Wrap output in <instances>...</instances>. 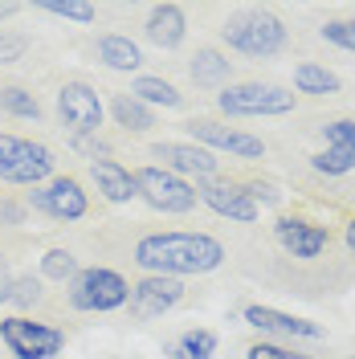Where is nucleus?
Segmentation results:
<instances>
[{
    "instance_id": "f257e3e1",
    "label": "nucleus",
    "mask_w": 355,
    "mask_h": 359,
    "mask_svg": "<svg viewBox=\"0 0 355 359\" xmlns=\"http://www.w3.org/2000/svg\"><path fill=\"white\" fill-rule=\"evenodd\" d=\"M131 262L147 273H163V278L213 273L225 266V245L208 233H147V237H139Z\"/></svg>"
},
{
    "instance_id": "f03ea898",
    "label": "nucleus",
    "mask_w": 355,
    "mask_h": 359,
    "mask_svg": "<svg viewBox=\"0 0 355 359\" xmlns=\"http://www.w3.org/2000/svg\"><path fill=\"white\" fill-rule=\"evenodd\" d=\"M127 298H131V282L107 266H86L66 282V302L82 314L119 311V306H127Z\"/></svg>"
},
{
    "instance_id": "7ed1b4c3",
    "label": "nucleus",
    "mask_w": 355,
    "mask_h": 359,
    "mask_svg": "<svg viewBox=\"0 0 355 359\" xmlns=\"http://www.w3.org/2000/svg\"><path fill=\"white\" fill-rule=\"evenodd\" d=\"M221 37L229 49H237L245 57H274V53L286 49L290 29L266 8H249V13L221 25Z\"/></svg>"
},
{
    "instance_id": "20e7f679",
    "label": "nucleus",
    "mask_w": 355,
    "mask_h": 359,
    "mask_svg": "<svg viewBox=\"0 0 355 359\" xmlns=\"http://www.w3.org/2000/svg\"><path fill=\"white\" fill-rule=\"evenodd\" d=\"M53 172H58V156L45 143H33V139L0 131V180L4 184L37 188V184H49Z\"/></svg>"
},
{
    "instance_id": "39448f33",
    "label": "nucleus",
    "mask_w": 355,
    "mask_h": 359,
    "mask_svg": "<svg viewBox=\"0 0 355 359\" xmlns=\"http://www.w3.org/2000/svg\"><path fill=\"white\" fill-rule=\"evenodd\" d=\"M298 102V94L274 82H241V86H225L217 94V111L229 118H274L290 114Z\"/></svg>"
},
{
    "instance_id": "423d86ee",
    "label": "nucleus",
    "mask_w": 355,
    "mask_h": 359,
    "mask_svg": "<svg viewBox=\"0 0 355 359\" xmlns=\"http://www.w3.org/2000/svg\"><path fill=\"white\" fill-rule=\"evenodd\" d=\"M135 196L147 204V208H156V212H172V217H184V212H192L196 208V188H192V180L184 176H172V172H163L156 163H143V168H135Z\"/></svg>"
},
{
    "instance_id": "0eeeda50",
    "label": "nucleus",
    "mask_w": 355,
    "mask_h": 359,
    "mask_svg": "<svg viewBox=\"0 0 355 359\" xmlns=\"http://www.w3.org/2000/svg\"><path fill=\"white\" fill-rule=\"evenodd\" d=\"M0 339L17 359H53L66 347V331L53 323H37L25 314H8L0 318Z\"/></svg>"
},
{
    "instance_id": "6e6552de",
    "label": "nucleus",
    "mask_w": 355,
    "mask_h": 359,
    "mask_svg": "<svg viewBox=\"0 0 355 359\" xmlns=\"http://www.w3.org/2000/svg\"><path fill=\"white\" fill-rule=\"evenodd\" d=\"M184 131L192 135L200 147H208V151H229V156H237V159H262L266 156V143H262L257 135L241 131V127H225V123L204 118V114L188 118Z\"/></svg>"
},
{
    "instance_id": "1a4fd4ad",
    "label": "nucleus",
    "mask_w": 355,
    "mask_h": 359,
    "mask_svg": "<svg viewBox=\"0 0 355 359\" xmlns=\"http://www.w3.org/2000/svg\"><path fill=\"white\" fill-rule=\"evenodd\" d=\"M29 204H33L37 212H45V217H53V221H82L90 212L86 188L74 176H53L49 184H37V188L29 192Z\"/></svg>"
},
{
    "instance_id": "9d476101",
    "label": "nucleus",
    "mask_w": 355,
    "mask_h": 359,
    "mask_svg": "<svg viewBox=\"0 0 355 359\" xmlns=\"http://www.w3.org/2000/svg\"><path fill=\"white\" fill-rule=\"evenodd\" d=\"M192 188H196V201L208 204L217 217H229V221H237V224H253L257 217H262V208H257V201L245 192V184H229V180H196Z\"/></svg>"
},
{
    "instance_id": "9b49d317",
    "label": "nucleus",
    "mask_w": 355,
    "mask_h": 359,
    "mask_svg": "<svg viewBox=\"0 0 355 359\" xmlns=\"http://www.w3.org/2000/svg\"><path fill=\"white\" fill-rule=\"evenodd\" d=\"M180 298H184V282L180 278H163V273H147V278H139L131 286V298H127V306H131V318H159V314L176 311Z\"/></svg>"
},
{
    "instance_id": "f8f14e48",
    "label": "nucleus",
    "mask_w": 355,
    "mask_h": 359,
    "mask_svg": "<svg viewBox=\"0 0 355 359\" xmlns=\"http://www.w3.org/2000/svg\"><path fill=\"white\" fill-rule=\"evenodd\" d=\"M152 156L159 159L156 168L172 172V176H184V180L192 176V184L196 180H217V172H221L217 156L208 147H200V143H156Z\"/></svg>"
},
{
    "instance_id": "ddd939ff",
    "label": "nucleus",
    "mask_w": 355,
    "mask_h": 359,
    "mask_svg": "<svg viewBox=\"0 0 355 359\" xmlns=\"http://www.w3.org/2000/svg\"><path fill=\"white\" fill-rule=\"evenodd\" d=\"M58 114L62 127H69L74 135H98L102 127V102L86 82H66L58 90Z\"/></svg>"
},
{
    "instance_id": "4468645a",
    "label": "nucleus",
    "mask_w": 355,
    "mask_h": 359,
    "mask_svg": "<svg viewBox=\"0 0 355 359\" xmlns=\"http://www.w3.org/2000/svg\"><path fill=\"white\" fill-rule=\"evenodd\" d=\"M274 237H278V245L286 249L290 257H302V262L319 257L323 249L331 245V233H327L323 224L302 221V217H278V224H274Z\"/></svg>"
},
{
    "instance_id": "2eb2a0df",
    "label": "nucleus",
    "mask_w": 355,
    "mask_h": 359,
    "mask_svg": "<svg viewBox=\"0 0 355 359\" xmlns=\"http://www.w3.org/2000/svg\"><path fill=\"white\" fill-rule=\"evenodd\" d=\"M245 323L257 327L262 335H278V339H323V323H311V318H298V314L274 311V306H245Z\"/></svg>"
},
{
    "instance_id": "dca6fc26",
    "label": "nucleus",
    "mask_w": 355,
    "mask_h": 359,
    "mask_svg": "<svg viewBox=\"0 0 355 359\" xmlns=\"http://www.w3.org/2000/svg\"><path fill=\"white\" fill-rule=\"evenodd\" d=\"M143 37L156 45V49H176L184 37H188V17H184V8L180 4H156L152 13H147V25H143Z\"/></svg>"
},
{
    "instance_id": "f3484780",
    "label": "nucleus",
    "mask_w": 355,
    "mask_h": 359,
    "mask_svg": "<svg viewBox=\"0 0 355 359\" xmlns=\"http://www.w3.org/2000/svg\"><path fill=\"white\" fill-rule=\"evenodd\" d=\"M90 180L98 184V192L111 204L135 201V176L119 163V159H90Z\"/></svg>"
},
{
    "instance_id": "a211bd4d",
    "label": "nucleus",
    "mask_w": 355,
    "mask_h": 359,
    "mask_svg": "<svg viewBox=\"0 0 355 359\" xmlns=\"http://www.w3.org/2000/svg\"><path fill=\"white\" fill-rule=\"evenodd\" d=\"M98 62L111 69H123V74H131V69L143 66V53H139V45L131 37H123V33H107V37H98Z\"/></svg>"
},
{
    "instance_id": "6ab92c4d",
    "label": "nucleus",
    "mask_w": 355,
    "mask_h": 359,
    "mask_svg": "<svg viewBox=\"0 0 355 359\" xmlns=\"http://www.w3.org/2000/svg\"><path fill=\"white\" fill-rule=\"evenodd\" d=\"M188 74H192V82H196V86H225V82H229V74H233V62L225 57L221 49L204 45V49H196V57H192Z\"/></svg>"
},
{
    "instance_id": "aec40b11",
    "label": "nucleus",
    "mask_w": 355,
    "mask_h": 359,
    "mask_svg": "<svg viewBox=\"0 0 355 359\" xmlns=\"http://www.w3.org/2000/svg\"><path fill=\"white\" fill-rule=\"evenodd\" d=\"M294 90H298V94H314V98H331V94L343 90V82H339V74H331L327 66L302 62V66L294 69Z\"/></svg>"
},
{
    "instance_id": "412c9836",
    "label": "nucleus",
    "mask_w": 355,
    "mask_h": 359,
    "mask_svg": "<svg viewBox=\"0 0 355 359\" xmlns=\"http://www.w3.org/2000/svg\"><path fill=\"white\" fill-rule=\"evenodd\" d=\"M111 114L123 131H152V127H156V111L143 107L131 94H111Z\"/></svg>"
},
{
    "instance_id": "4be33fe9",
    "label": "nucleus",
    "mask_w": 355,
    "mask_h": 359,
    "mask_svg": "<svg viewBox=\"0 0 355 359\" xmlns=\"http://www.w3.org/2000/svg\"><path fill=\"white\" fill-rule=\"evenodd\" d=\"M168 355L172 359H213L217 355V331L192 327V331H184V335L168 347Z\"/></svg>"
},
{
    "instance_id": "5701e85b",
    "label": "nucleus",
    "mask_w": 355,
    "mask_h": 359,
    "mask_svg": "<svg viewBox=\"0 0 355 359\" xmlns=\"http://www.w3.org/2000/svg\"><path fill=\"white\" fill-rule=\"evenodd\" d=\"M127 94H131V98H139L143 107H168V111L184 102V94H180L172 82H163V78H135Z\"/></svg>"
},
{
    "instance_id": "b1692460",
    "label": "nucleus",
    "mask_w": 355,
    "mask_h": 359,
    "mask_svg": "<svg viewBox=\"0 0 355 359\" xmlns=\"http://www.w3.org/2000/svg\"><path fill=\"white\" fill-rule=\"evenodd\" d=\"M0 111L13 114V118H41V102H37V94L33 90L17 86V82H4L0 86Z\"/></svg>"
},
{
    "instance_id": "393cba45",
    "label": "nucleus",
    "mask_w": 355,
    "mask_h": 359,
    "mask_svg": "<svg viewBox=\"0 0 355 359\" xmlns=\"http://www.w3.org/2000/svg\"><path fill=\"white\" fill-rule=\"evenodd\" d=\"M37 8H41V13H49V17L78 21V25H90L94 17H98V4H90V0H41Z\"/></svg>"
},
{
    "instance_id": "a878e982",
    "label": "nucleus",
    "mask_w": 355,
    "mask_h": 359,
    "mask_svg": "<svg viewBox=\"0 0 355 359\" xmlns=\"http://www.w3.org/2000/svg\"><path fill=\"white\" fill-rule=\"evenodd\" d=\"M74 273H78V262L69 249H49L41 257V278H49V282H69Z\"/></svg>"
},
{
    "instance_id": "bb28decb",
    "label": "nucleus",
    "mask_w": 355,
    "mask_h": 359,
    "mask_svg": "<svg viewBox=\"0 0 355 359\" xmlns=\"http://www.w3.org/2000/svg\"><path fill=\"white\" fill-rule=\"evenodd\" d=\"M41 278H33V273H25V278H17L13 282V294H8V302L17 306V311H33L37 302H41Z\"/></svg>"
},
{
    "instance_id": "cd10ccee",
    "label": "nucleus",
    "mask_w": 355,
    "mask_h": 359,
    "mask_svg": "<svg viewBox=\"0 0 355 359\" xmlns=\"http://www.w3.org/2000/svg\"><path fill=\"white\" fill-rule=\"evenodd\" d=\"M323 139H327V147H339V151L355 156V118H331L323 127Z\"/></svg>"
},
{
    "instance_id": "c85d7f7f",
    "label": "nucleus",
    "mask_w": 355,
    "mask_h": 359,
    "mask_svg": "<svg viewBox=\"0 0 355 359\" xmlns=\"http://www.w3.org/2000/svg\"><path fill=\"white\" fill-rule=\"evenodd\" d=\"M319 37H323L327 45H339V49L355 53V21H327L323 29H319Z\"/></svg>"
},
{
    "instance_id": "c756f323",
    "label": "nucleus",
    "mask_w": 355,
    "mask_h": 359,
    "mask_svg": "<svg viewBox=\"0 0 355 359\" xmlns=\"http://www.w3.org/2000/svg\"><path fill=\"white\" fill-rule=\"evenodd\" d=\"M29 53V37L25 33H4L0 29V66H17Z\"/></svg>"
},
{
    "instance_id": "7c9ffc66",
    "label": "nucleus",
    "mask_w": 355,
    "mask_h": 359,
    "mask_svg": "<svg viewBox=\"0 0 355 359\" xmlns=\"http://www.w3.org/2000/svg\"><path fill=\"white\" fill-rule=\"evenodd\" d=\"M245 359H314V355H302V351H294V347H286V343H269V339H262V343H253V347L245 351Z\"/></svg>"
},
{
    "instance_id": "2f4dec72",
    "label": "nucleus",
    "mask_w": 355,
    "mask_h": 359,
    "mask_svg": "<svg viewBox=\"0 0 355 359\" xmlns=\"http://www.w3.org/2000/svg\"><path fill=\"white\" fill-rule=\"evenodd\" d=\"M245 192H249L253 201H262V204H282V192H278L269 180H266V184H257V180H253V184H245Z\"/></svg>"
},
{
    "instance_id": "473e14b6",
    "label": "nucleus",
    "mask_w": 355,
    "mask_h": 359,
    "mask_svg": "<svg viewBox=\"0 0 355 359\" xmlns=\"http://www.w3.org/2000/svg\"><path fill=\"white\" fill-rule=\"evenodd\" d=\"M25 221V208L13 201H0V224H21Z\"/></svg>"
},
{
    "instance_id": "72a5a7b5",
    "label": "nucleus",
    "mask_w": 355,
    "mask_h": 359,
    "mask_svg": "<svg viewBox=\"0 0 355 359\" xmlns=\"http://www.w3.org/2000/svg\"><path fill=\"white\" fill-rule=\"evenodd\" d=\"M13 282H17V278H13V269H8V257L0 253V302H8V294H13Z\"/></svg>"
},
{
    "instance_id": "f704fd0d",
    "label": "nucleus",
    "mask_w": 355,
    "mask_h": 359,
    "mask_svg": "<svg viewBox=\"0 0 355 359\" xmlns=\"http://www.w3.org/2000/svg\"><path fill=\"white\" fill-rule=\"evenodd\" d=\"M21 8H25V4H13V0H4V4H0V21H8V17H17Z\"/></svg>"
},
{
    "instance_id": "c9c22d12",
    "label": "nucleus",
    "mask_w": 355,
    "mask_h": 359,
    "mask_svg": "<svg viewBox=\"0 0 355 359\" xmlns=\"http://www.w3.org/2000/svg\"><path fill=\"white\" fill-rule=\"evenodd\" d=\"M343 237H347V249H351V257H355V217L347 221V233H343Z\"/></svg>"
},
{
    "instance_id": "e433bc0d",
    "label": "nucleus",
    "mask_w": 355,
    "mask_h": 359,
    "mask_svg": "<svg viewBox=\"0 0 355 359\" xmlns=\"http://www.w3.org/2000/svg\"><path fill=\"white\" fill-rule=\"evenodd\" d=\"M347 359H355V355H347Z\"/></svg>"
}]
</instances>
